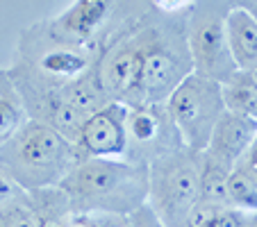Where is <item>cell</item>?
<instances>
[{"instance_id":"e0dca14e","label":"cell","mask_w":257,"mask_h":227,"mask_svg":"<svg viewBox=\"0 0 257 227\" xmlns=\"http://www.w3.org/2000/svg\"><path fill=\"white\" fill-rule=\"evenodd\" d=\"M232 166L218 161L209 152L200 155V200L218 207H230L228 202V177Z\"/></svg>"},{"instance_id":"277c9868","label":"cell","mask_w":257,"mask_h":227,"mask_svg":"<svg viewBox=\"0 0 257 227\" xmlns=\"http://www.w3.org/2000/svg\"><path fill=\"white\" fill-rule=\"evenodd\" d=\"M80 161L84 155L78 145L37 121H28L0 148V168L25 193L59 186Z\"/></svg>"},{"instance_id":"d4e9b609","label":"cell","mask_w":257,"mask_h":227,"mask_svg":"<svg viewBox=\"0 0 257 227\" xmlns=\"http://www.w3.org/2000/svg\"><path fill=\"white\" fill-rule=\"evenodd\" d=\"M243 227H257V213H250L248 216V220H246V225Z\"/></svg>"},{"instance_id":"d6986e66","label":"cell","mask_w":257,"mask_h":227,"mask_svg":"<svg viewBox=\"0 0 257 227\" xmlns=\"http://www.w3.org/2000/svg\"><path fill=\"white\" fill-rule=\"evenodd\" d=\"M0 227H39V220L30 207V200L25 198L16 204L0 209Z\"/></svg>"},{"instance_id":"8fae6325","label":"cell","mask_w":257,"mask_h":227,"mask_svg":"<svg viewBox=\"0 0 257 227\" xmlns=\"http://www.w3.org/2000/svg\"><path fill=\"white\" fill-rule=\"evenodd\" d=\"M84 159H118L127 152V107L109 102L84 121L78 139Z\"/></svg>"},{"instance_id":"8992f818","label":"cell","mask_w":257,"mask_h":227,"mask_svg":"<svg viewBox=\"0 0 257 227\" xmlns=\"http://www.w3.org/2000/svg\"><path fill=\"white\" fill-rule=\"evenodd\" d=\"M232 3L203 0L187 3V44H189L194 73L223 84L237 73V64L230 53L225 21Z\"/></svg>"},{"instance_id":"30bf717a","label":"cell","mask_w":257,"mask_h":227,"mask_svg":"<svg viewBox=\"0 0 257 227\" xmlns=\"http://www.w3.org/2000/svg\"><path fill=\"white\" fill-rule=\"evenodd\" d=\"M182 145V136L166 105H141L127 109L125 159L148 166L153 159Z\"/></svg>"},{"instance_id":"44dd1931","label":"cell","mask_w":257,"mask_h":227,"mask_svg":"<svg viewBox=\"0 0 257 227\" xmlns=\"http://www.w3.org/2000/svg\"><path fill=\"white\" fill-rule=\"evenodd\" d=\"M25 198H28V193H25L12 177H7V173L0 168V209L10 207V204H16Z\"/></svg>"},{"instance_id":"7402d4cb","label":"cell","mask_w":257,"mask_h":227,"mask_svg":"<svg viewBox=\"0 0 257 227\" xmlns=\"http://www.w3.org/2000/svg\"><path fill=\"white\" fill-rule=\"evenodd\" d=\"M250 213L241 211V209H234V207H223L218 211L216 220L212 222V227H243L248 220Z\"/></svg>"},{"instance_id":"603a6c76","label":"cell","mask_w":257,"mask_h":227,"mask_svg":"<svg viewBox=\"0 0 257 227\" xmlns=\"http://www.w3.org/2000/svg\"><path fill=\"white\" fill-rule=\"evenodd\" d=\"M234 166H239V168H241L243 173L257 184V139L252 141V145L246 150V155H243Z\"/></svg>"},{"instance_id":"9c48e42d","label":"cell","mask_w":257,"mask_h":227,"mask_svg":"<svg viewBox=\"0 0 257 227\" xmlns=\"http://www.w3.org/2000/svg\"><path fill=\"white\" fill-rule=\"evenodd\" d=\"M114 7L116 3L107 0H80L68 5L57 16L34 23L30 30L53 46L73 50H98L102 32L114 14Z\"/></svg>"},{"instance_id":"ffe728a7","label":"cell","mask_w":257,"mask_h":227,"mask_svg":"<svg viewBox=\"0 0 257 227\" xmlns=\"http://www.w3.org/2000/svg\"><path fill=\"white\" fill-rule=\"evenodd\" d=\"M221 209L223 207H218V204H209V202L198 200L194 204V209L189 211V216H187L185 227H212V222L216 220Z\"/></svg>"},{"instance_id":"4316f807","label":"cell","mask_w":257,"mask_h":227,"mask_svg":"<svg viewBox=\"0 0 257 227\" xmlns=\"http://www.w3.org/2000/svg\"><path fill=\"white\" fill-rule=\"evenodd\" d=\"M255 75H257V73H255Z\"/></svg>"},{"instance_id":"5b68a950","label":"cell","mask_w":257,"mask_h":227,"mask_svg":"<svg viewBox=\"0 0 257 227\" xmlns=\"http://www.w3.org/2000/svg\"><path fill=\"white\" fill-rule=\"evenodd\" d=\"M200 155L182 145L148 164V207L164 227H185L200 200Z\"/></svg>"},{"instance_id":"ac0fdd59","label":"cell","mask_w":257,"mask_h":227,"mask_svg":"<svg viewBox=\"0 0 257 227\" xmlns=\"http://www.w3.org/2000/svg\"><path fill=\"white\" fill-rule=\"evenodd\" d=\"M228 202L230 207L246 213H257V184L239 166H232L228 177Z\"/></svg>"},{"instance_id":"2e32d148","label":"cell","mask_w":257,"mask_h":227,"mask_svg":"<svg viewBox=\"0 0 257 227\" xmlns=\"http://www.w3.org/2000/svg\"><path fill=\"white\" fill-rule=\"evenodd\" d=\"M28 111H25L21 96L12 82L7 68L0 71V148L28 123Z\"/></svg>"},{"instance_id":"3957f363","label":"cell","mask_w":257,"mask_h":227,"mask_svg":"<svg viewBox=\"0 0 257 227\" xmlns=\"http://www.w3.org/2000/svg\"><path fill=\"white\" fill-rule=\"evenodd\" d=\"M146 3H116L98 44V73L112 102L141 107Z\"/></svg>"},{"instance_id":"6da1fadb","label":"cell","mask_w":257,"mask_h":227,"mask_svg":"<svg viewBox=\"0 0 257 227\" xmlns=\"http://www.w3.org/2000/svg\"><path fill=\"white\" fill-rule=\"evenodd\" d=\"M187 5L146 3V44L141 102L166 105L171 93L194 73L187 44Z\"/></svg>"},{"instance_id":"9a60e30c","label":"cell","mask_w":257,"mask_h":227,"mask_svg":"<svg viewBox=\"0 0 257 227\" xmlns=\"http://www.w3.org/2000/svg\"><path fill=\"white\" fill-rule=\"evenodd\" d=\"M223 105L228 111L257 121V75L237 71L230 80L221 84Z\"/></svg>"},{"instance_id":"7c38bea8","label":"cell","mask_w":257,"mask_h":227,"mask_svg":"<svg viewBox=\"0 0 257 227\" xmlns=\"http://www.w3.org/2000/svg\"><path fill=\"white\" fill-rule=\"evenodd\" d=\"M255 139H257V121L239 116V114H232V111L225 109V114L218 118L216 127H214L212 139H209V145L205 152H209L223 164L234 166L246 155V150L250 148Z\"/></svg>"},{"instance_id":"484cf974","label":"cell","mask_w":257,"mask_h":227,"mask_svg":"<svg viewBox=\"0 0 257 227\" xmlns=\"http://www.w3.org/2000/svg\"><path fill=\"white\" fill-rule=\"evenodd\" d=\"M71 227H84V225H80L78 220H73V225H71Z\"/></svg>"},{"instance_id":"4fadbf2b","label":"cell","mask_w":257,"mask_h":227,"mask_svg":"<svg viewBox=\"0 0 257 227\" xmlns=\"http://www.w3.org/2000/svg\"><path fill=\"white\" fill-rule=\"evenodd\" d=\"M225 30L237 71L257 73V21L239 3H232Z\"/></svg>"},{"instance_id":"52a82bcc","label":"cell","mask_w":257,"mask_h":227,"mask_svg":"<svg viewBox=\"0 0 257 227\" xmlns=\"http://www.w3.org/2000/svg\"><path fill=\"white\" fill-rule=\"evenodd\" d=\"M166 109L182 136V143L194 152H205L218 118L225 114L221 84L200 73H191L171 93Z\"/></svg>"},{"instance_id":"5bb4252c","label":"cell","mask_w":257,"mask_h":227,"mask_svg":"<svg viewBox=\"0 0 257 227\" xmlns=\"http://www.w3.org/2000/svg\"><path fill=\"white\" fill-rule=\"evenodd\" d=\"M62 93H64L68 105H71L73 109H78L84 118H89L91 114H96L98 109L109 105L112 100H109L107 91L102 89L100 73H98V57L82 75L64 82Z\"/></svg>"},{"instance_id":"ba28073f","label":"cell","mask_w":257,"mask_h":227,"mask_svg":"<svg viewBox=\"0 0 257 227\" xmlns=\"http://www.w3.org/2000/svg\"><path fill=\"white\" fill-rule=\"evenodd\" d=\"M7 73L19 91L30 121L53 127L62 136H66L71 143L78 145L80 132H82L87 118L66 102L62 93V82L44 75L41 71H37L34 66H30L28 62H21V59H14Z\"/></svg>"},{"instance_id":"cb8c5ba5","label":"cell","mask_w":257,"mask_h":227,"mask_svg":"<svg viewBox=\"0 0 257 227\" xmlns=\"http://www.w3.org/2000/svg\"><path fill=\"white\" fill-rule=\"evenodd\" d=\"M239 5H241L243 10H246L248 14H250L252 19L257 21V0H246V3H239Z\"/></svg>"},{"instance_id":"7a4b0ae2","label":"cell","mask_w":257,"mask_h":227,"mask_svg":"<svg viewBox=\"0 0 257 227\" xmlns=\"http://www.w3.org/2000/svg\"><path fill=\"white\" fill-rule=\"evenodd\" d=\"M75 216L132 213L148 202V166L118 159H84L59 184Z\"/></svg>"}]
</instances>
